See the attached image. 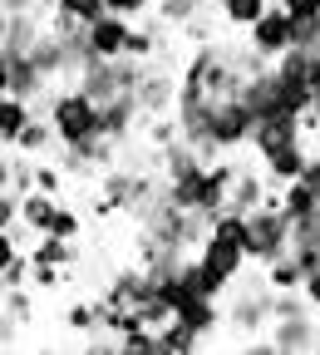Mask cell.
Returning <instances> with one entry per match:
<instances>
[{
	"instance_id": "6da1fadb",
	"label": "cell",
	"mask_w": 320,
	"mask_h": 355,
	"mask_svg": "<svg viewBox=\"0 0 320 355\" xmlns=\"http://www.w3.org/2000/svg\"><path fill=\"white\" fill-rule=\"evenodd\" d=\"M35 109L50 114V123H55V133H60V148H84V144L104 139V104H99L94 94H84L79 84L50 89L44 104H35Z\"/></svg>"
},
{
	"instance_id": "7a4b0ae2",
	"label": "cell",
	"mask_w": 320,
	"mask_h": 355,
	"mask_svg": "<svg viewBox=\"0 0 320 355\" xmlns=\"http://www.w3.org/2000/svg\"><path fill=\"white\" fill-rule=\"evenodd\" d=\"M291 242H296V222L281 207H256L251 212V242H247V252H251L256 266H271L276 257H286Z\"/></svg>"
},
{
	"instance_id": "3957f363",
	"label": "cell",
	"mask_w": 320,
	"mask_h": 355,
	"mask_svg": "<svg viewBox=\"0 0 320 355\" xmlns=\"http://www.w3.org/2000/svg\"><path fill=\"white\" fill-rule=\"evenodd\" d=\"M305 139V128H301V114H266L256 119V133H251V153L256 158H271V153H281L291 144Z\"/></svg>"
},
{
	"instance_id": "277c9868",
	"label": "cell",
	"mask_w": 320,
	"mask_h": 355,
	"mask_svg": "<svg viewBox=\"0 0 320 355\" xmlns=\"http://www.w3.org/2000/svg\"><path fill=\"white\" fill-rule=\"evenodd\" d=\"M247 40L256 44L266 60H281L291 44H296V25H291V15H286V6H271V10L247 30Z\"/></svg>"
},
{
	"instance_id": "5b68a950",
	"label": "cell",
	"mask_w": 320,
	"mask_h": 355,
	"mask_svg": "<svg viewBox=\"0 0 320 355\" xmlns=\"http://www.w3.org/2000/svg\"><path fill=\"white\" fill-rule=\"evenodd\" d=\"M89 35V50H94V60H123L128 55V35H133V20L128 15H99L94 25H84Z\"/></svg>"
},
{
	"instance_id": "8992f818",
	"label": "cell",
	"mask_w": 320,
	"mask_h": 355,
	"mask_svg": "<svg viewBox=\"0 0 320 355\" xmlns=\"http://www.w3.org/2000/svg\"><path fill=\"white\" fill-rule=\"evenodd\" d=\"M0 60H6V94L39 99L44 89H50V79H44V69L35 64L30 50H0Z\"/></svg>"
},
{
	"instance_id": "52a82bcc",
	"label": "cell",
	"mask_w": 320,
	"mask_h": 355,
	"mask_svg": "<svg viewBox=\"0 0 320 355\" xmlns=\"http://www.w3.org/2000/svg\"><path fill=\"white\" fill-rule=\"evenodd\" d=\"M266 336H271V345L276 350H315V321H310V311H296V316H276L266 326Z\"/></svg>"
},
{
	"instance_id": "ba28073f",
	"label": "cell",
	"mask_w": 320,
	"mask_h": 355,
	"mask_svg": "<svg viewBox=\"0 0 320 355\" xmlns=\"http://www.w3.org/2000/svg\"><path fill=\"white\" fill-rule=\"evenodd\" d=\"M266 193H271L266 168L242 163V168H237V178H232V202H226V207H237V212H256V207L266 202Z\"/></svg>"
},
{
	"instance_id": "9c48e42d",
	"label": "cell",
	"mask_w": 320,
	"mask_h": 355,
	"mask_svg": "<svg viewBox=\"0 0 320 355\" xmlns=\"http://www.w3.org/2000/svg\"><path fill=\"white\" fill-rule=\"evenodd\" d=\"M310 139H301V144H291V148H281V153H271V158H261V168H266V178L271 183H296V178L305 173V163H310Z\"/></svg>"
},
{
	"instance_id": "30bf717a",
	"label": "cell",
	"mask_w": 320,
	"mask_h": 355,
	"mask_svg": "<svg viewBox=\"0 0 320 355\" xmlns=\"http://www.w3.org/2000/svg\"><path fill=\"white\" fill-rule=\"evenodd\" d=\"M35 99H20V94H6V104H0V144L15 148V139L25 133V123L35 119Z\"/></svg>"
},
{
	"instance_id": "8fae6325",
	"label": "cell",
	"mask_w": 320,
	"mask_h": 355,
	"mask_svg": "<svg viewBox=\"0 0 320 355\" xmlns=\"http://www.w3.org/2000/svg\"><path fill=\"white\" fill-rule=\"evenodd\" d=\"M44 30H50V25H39L35 10H15V15H6V50H35Z\"/></svg>"
},
{
	"instance_id": "7c38bea8",
	"label": "cell",
	"mask_w": 320,
	"mask_h": 355,
	"mask_svg": "<svg viewBox=\"0 0 320 355\" xmlns=\"http://www.w3.org/2000/svg\"><path fill=\"white\" fill-rule=\"evenodd\" d=\"M55 212H60V198H55V193L30 188V193L20 198V222H25V227H35V232H50Z\"/></svg>"
},
{
	"instance_id": "4fadbf2b",
	"label": "cell",
	"mask_w": 320,
	"mask_h": 355,
	"mask_svg": "<svg viewBox=\"0 0 320 355\" xmlns=\"http://www.w3.org/2000/svg\"><path fill=\"white\" fill-rule=\"evenodd\" d=\"M15 148H20V153H30V158H39V153H50V148H60V133H55L50 114H35V119L25 123V133L15 139Z\"/></svg>"
},
{
	"instance_id": "5bb4252c",
	"label": "cell",
	"mask_w": 320,
	"mask_h": 355,
	"mask_svg": "<svg viewBox=\"0 0 320 355\" xmlns=\"http://www.w3.org/2000/svg\"><path fill=\"white\" fill-rule=\"evenodd\" d=\"M266 282L276 286V291H305V266H301V257H296V252L276 257V261L266 266Z\"/></svg>"
},
{
	"instance_id": "9a60e30c",
	"label": "cell",
	"mask_w": 320,
	"mask_h": 355,
	"mask_svg": "<svg viewBox=\"0 0 320 355\" xmlns=\"http://www.w3.org/2000/svg\"><path fill=\"white\" fill-rule=\"evenodd\" d=\"M217 10H222V20L232 25V30H251L271 10V0H217Z\"/></svg>"
},
{
	"instance_id": "2e32d148",
	"label": "cell",
	"mask_w": 320,
	"mask_h": 355,
	"mask_svg": "<svg viewBox=\"0 0 320 355\" xmlns=\"http://www.w3.org/2000/svg\"><path fill=\"white\" fill-rule=\"evenodd\" d=\"M30 257H35V261H55V266H69V261L79 257V247H74L69 237L39 232V237H35V247H30Z\"/></svg>"
},
{
	"instance_id": "e0dca14e",
	"label": "cell",
	"mask_w": 320,
	"mask_h": 355,
	"mask_svg": "<svg viewBox=\"0 0 320 355\" xmlns=\"http://www.w3.org/2000/svg\"><path fill=\"white\" fill-rule=\"evenodd\" d=\"M158 340H163V355H172V350H202L207 345V336H197L188 321H177V316L158 331Z\"/></svg>"
},
{
	"instance_id": "ac0fdd59",
	"label": "cell",
	"mask_w": 320,
	"mask_h": 355,
	"mask_svg": "<svg viewBox=\"0 0 320 355\" xmlns=\"http://www.w3.org/2000/svg\"><path fill=\"white\" fill-rule=\"evenodd\" d=\"M172 30H182V25H188V20H197L202 15V0H158V6H153Z\"/></svg>"
},
{
	"instance_id": "d6986e66",
	"label": "cell",
	"mask_w": 320,
	"mask_h": 355,
	"mask_svg": "<svg viewBox=\"0 0 320 355\" xmlns=\"http://www.w3.org/2000/svg\"><path fill=\"white\" fill-rule=\"evenodd\" d=\"M55 10L69 15V20H79V25H94L99 15H109V0H60Z\"/></svg>"
},
{
	"instance_id": "ffe728a7",
	"label": "cell",
	"mask_w": 320,
	"mask_h": 355,
	"mask_svg": "<svg viewBox=\"0 0 320 355\" xmlns=\"http://www.w3.org/2000/svg\"><path fill=\"white\" fill-rule=\"evenodd\" d=\"M64 326L79 331V336H89L94 326H104V321H99V301H74V306L64 311Z\"/></svg>"
},
{
	"instance_id": "44dd1931",
	"label": "cell",
	"mask_w": 320,
	"mask_h": 355,
	"mask_svg": "<svg viewBox=\"0 0 320 355\" xmlns=\"http://www.w3.org/2000/svg\"><path fill=\"white\" fill-rule=\"evenodd\" d=\"M6 321H10V326H15V321L30 326V321H35V301L25 296V286H6ZM10 326H6V331H10Z\"/></svg>"
},
{
	"instance_id": "7402d4cb",
	"label": "cell",
	"mask_w": 320,
	"mask_h": 355,
	"mask_svg": "<svg viewBox=\"0 0 320 355\" xmlns=\"http://www.w3.org/2000/svg\"><path fill=\"white\" fill-rule=\"evenodd\" d=\"M64 183H69V168L64 163H35V188L39 193H64Z\"/></svg>"
},
{
	"instance_id": "603a6c76",
	"label": "cell",
	"mask_w": 320,
	"mask_h": 355,
	"mask_svg": "<svg viewBox=\"0 0 320 355\" xmlns=\"http://www.w3.org/2000/svg\"><path fill=\"white\" fill-rule=\"evenodd\" d=\"M50 232H55V237L79 242V232H84V217H79L74 207H64V202H60V212H55V222H50Z\"/></svg>"
},
{
	"instance_id": "cb8c5ba5",
	"label": "cell",
	"mask_w": 320,
	"mask_h": 355,
	"mask_svg": "<svg viewBox=\"0 0 320 355\" xmlns=\"http://www.w3.org/2000/svg\"><path fill=\"white\" fill-rule=\"evenodd\" d=\"M301 178H305V183H310V188L320 193V148L310 153V163H305V173H301Z\"/></svg>"
},
{
	"instance_id": "d4e9b609",
	"label": "cell",
	"mask_w": 320,
	"mask_h": 355,
	"mask_svg": "<svg viewBox=\"0 0 320 355\" xmlns=\"http://www.w3.org/2000/svg\"><path fill=\"white\" fill-rule=\"evenodd\" d=\"M305 301H310V311H320V272L305 277Z\"/></svg>"
},
{
	"instance_id": "484cf974",
	"label": "cell",
	"mask_w": 320,
	"mask_h": 355,
	"mask_svg": "<svg viewBox=\"0 0 320 355\" xmlns=\"http://www.w3.org/2000/svg\"><path fill=\"white\" fill-rule=\"evenodd\" d=\"M315 89H320V44H315Z\"/></svg>"
}]
</instances>
